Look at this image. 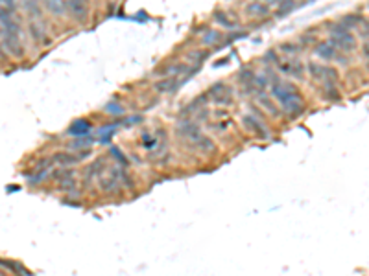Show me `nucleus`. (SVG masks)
<instances>
[{
    "label": "nucleus",
    "mask_w": 369,
    "mask_h": 276,
    "mask_svg": "<svg viewBox=\"0 0 369 276\" xmlns=\"http://www.w3.org/2000/svg\"><path fill=\"white\" fill-rule=\"evenodd\" d=\"M329 41L334 44L336 48L344 53H353L358 48V41L349 29H340V32H332L329 37Z\"/></svg>",
    "instance_id": "obj_4"
},
{
    "label": "nucleus",
    "mask_w": 369,
    "mask_h": 276,
    "mask_svg": "<svg viewBox=\"0 0 369 276\" xmlns=\"http://www.w3.org/2000/svg\"><path fill=\"white\" fill-rule=\"evenodd\" d=\"M270 94L273 100H277L281 111L286 114L288 118H299L305 112V100L301 96V90L297 85H294L292 81H279L270 85Z\"/></svg>",
    "instance_id": "obj_1"
},
{
    "label": "nucleus",
    "mask_w": 369,
    "mask_h": 276,
    "mask_svg": "<svg viewBox=\"0 0 369 276\" xmlns=\"http://www.w3.org/2000/svg\"><path fill=\"white\" fill-rule=\"evenodd\" d=\"M0 276H4V272H2V271H0Z\"/></svg>",
    "instance_id": "obj_29"
},
{
    "label": "nucleus",
    "mask_w": 369,
    "mask_h": 276,
    "mask_svg": "<svg viewBox=\"0 0 369 276\" xmlns=\"http://www.w3.org/2000/svg\"><path fill=\"white\" fill-rule=\"evenodd\" d=\"M103 112H106V114H111V116H122V114L126 112V109H124V105H120V103L111 102L103 107Z\"/></svg>",
    "instance_id": "obj_22"
},
{
    "label": "nucleus",
    "mask_w": 369,
    "mask_h": 276,
    "mask_svg": "<svg viewBox=\"0 0 369 276\" xmlns=\"http://www.w3.org/2000/svg\"><path fill=\"white\" fill-rule=\"evenodd\" d=\"M242 124H244V127H246L248 131L255 133L258 138H262V140L270 138V131H268L266 127H264L262 120H258L257 116H253V114H246V116H242Z\"/></svg>",
    "instance_id": "obj_9"
},
{
    "label": "nucleus",
    "mask_w": 369,
    "mask_h": 276,
    "mask_svg": "<svg viewBox=\"0 0 369 276\" xmlns=\"http://www.w3.org/2000/svg\"><path fill=\"white\" fill-rule=\"evenodd\" d=\"M183 78H175V76H168V78L159 79L157 83H153V88H155L159 94H174V92L179 90V87L183 85Z\"/></svg>",
    "instance_id": "obj_11"
},
{
    "label": "nucleus",
    "mask_w": 369,
    "mask_h": 276,
    "mask_svg": "<svg viewBox=\"0 0 369 276\" xmlns=\"http://www.w3.org/2000/svg\"><path fill=\"white\" fill-rule=\"evenodd\" d=\"M360 28H362V37L369 39V20H364V22L360 24Z\"/></svg>",
    "instance_id": "obj_27"
},
{
    "label": "nucleus",
    "mask_w": 369,
    "mask_h": 276,
    "mask_svg": "<svg viewBox=\"0 0 369 276\" xmlns=\"http://www.w3.org/2000/svg\"><path fill=\"white\" fill-rule=\"evenodd\" d=\"M44 11L56 15V17H65L68 13L67 2L65 0H39Z\"/></svg>",
    "instance_id": "obj_14"
},
{
    "label": "nucleus",
    "mask_w": 369,
    "mask_h": 276,
    "mask_svg": "<svg viewBox=\"0 0 369 276\" xmlns=\"http://www.w3.org/2000/svg\"><path fill=\"white\" fill-rule=\"evenodd\" d=\"M362 53H364L365 59H369V43L364 44V48H362Z\"/></svg>",
    "instance_id": "obj_28"
},
{
    "label": "nucleus",
    "mask_w": 369,
    "mask_h": 276,
    "mask_svg": "<svg viewBox=\"0 0 369 276\" xmlns=\"http://www.w3.org/2000/svg\"><path fill=\"white\" fill-rule=\"evenodd\" d=\"M52 162L54 166H59V168H72L78 162H82L78 153H70V151H58L52 155Z\"/></svg>",
    "instance_id": "obj_12"
},
{
    "label": "nucleus",
    "mask_w": 369,
    "mask_h": 276,
    "mask_svg": "<svg viewBox=\"0 0 369 276\" xmlns=\"http://www.w3.org/2000/svg\"><path fill=\"white\" fill-rule=\"evenodd\" d=\"M225 41V35L220 32V29H207L201 37V43L207 44V46H222Z\"/></svg>",
    "instance_id": "obj_16"
},
{
    "label": "nucleus",
    "mask_w": 369,
    "mask_h": 276,
    "mask_svg": "<svg viewBox=\"0 0 369 276\" xmlns=\"http://www.w3.org/2000/svg\"><path fill=\"white\" fill-rule=\"evenodd\" d=\"M213 19L216 20V22H218L220 26H224V28H229V29H234L236 28V22H234L233 19H231V17H229L227 13H225L224 10H216L213 13Z\"/></svg>",
    "instance_id": "obj_18"
},
{
    "label": "nucleus",
    "mask_w": 369,
    "mask_h": 276,
    "mask_svg": "<svg viewBox=\"0 0 369 276\" xmlns=\"http://www.w3.org/2000/svg\"><path fill=\"white\" fill-rule=\"evenodd\" d=\"M94 142H96V138H92V136H80V138H74V140L68 144V147H70V149L83 151V149H87V147H91Z\"/></svg>",
    "instance_id": "obj_19"
},
{
    "label": "nucleus",
    "mask_w": 369,
    "mask_h": 276,
    "mask_svg": "<svg viewBox=\"0 0 369 276\" xmlns=\"http://www.w3.org/2000/svg\"><path fill=\"white\" fill-rule=\"evenodd\" d=\"M175 133L181 140L187 142L190 149L199 151V153H213L216 149L214 142L210 140L209 136L203 135L201 127L192 120H179L175 126Z\"/></svg>",
    "instance_id": "obj_2"
},
{
    "label": "nucleus",
    "mask_w": 369,
    "mask_h": 276,
    "mask_svg": "<svg viewBox=\"0 0 369 276\" xmlns=\"http://www.w3.org/2000/svg\"><path fill=\"white\" fill-rule=\"evenodd\" d=\"M277 68H279L286 78L297 79V81H303L305 72H306V65L301 63L299 59H294V57H288V61H279V63H277Z\"/></svg>",
    "instance_id": "obj_5"
},
{
    "label": "nucleus",
    "mask_w": 369,
    "mask_h": 276,
    "mask_svg": "<svg viewBox=\"0 0 369 276\" xmlns=\"http://www.w3.org/2000/svg\"><path fill=\"white\" fill-rule=\"evenodd\" d=\"M20 4H22V10L30 17H34V19H41L43 17V6H41L39 0H20Z\"/></svg>",
    "instance_id": "obj_17"
},
{
    "label": "nucleus",
    "mask_w": 369,
    "mask_h": 276,
    "mask_svg": "<svg viewBox=\"0 0 369 276\" xmlns=\"http://www.w3.org/2000/svg\"><path fill=\"white\" fill-rule=\"evenodd\" d=\"M257 103H258L260 107H262V109L268 112V114H270V116L279 118V116L282 114V111H281V107H279V103L273 102L272 94H268V92L257 90Z\"/></svg>",
    "instance_id": "obj_8"
},
{
    "label": "nucleus",
    "mask_w": 369,
    "mask_h": 276,
    "mask_svg": "<svg viewBox=\"0 0 369 276\" xmlns=\"http://www.w3.org/2000/svg\"><path fill=\"white\" fill-rule=\"evenodd\" d=\"M92 131V124L87 118H80V120H74L67 129L68 136H74V138H80V136H89V133Z\"/></svg>",
    "instance_id": "obj_13"
},
{
    "label": "nucleus",
    "mask_w": 369,
    "mask_h": 276,
    "mask_svg": "<svg viewBox=\"0 0 369 276\" xmlns=\"http://www.w3.org/2000/svg\"><path fill=\"white\" fill-rule=\"evenodd\" d=\"M246 13L249 17H255V19H262V17H268L270 15V6L266 2H251V4L246 6Z\"/></svg>",
    "instance_id": "obj_15"
},
{
    "label": "nucleus",
    "mask_w": 369,
    "mask_h": 276,
    "mask_svg": "<svg viewBox=\"0 0 369 276\" xmlns=\"http://www.w3.org/2000/svg\"><path fill=\"white\" fill-rule=\"evenodd\" d=\"M30 32H32V37H34L35 41H43V37L46 35L37 22H30Z\"/></svg>",
    "instance_id": "obj_25"
},
{
    "label": "nucleus",
    "mask_w": 369,
    "mask_h": 276,
    "mask_svg": "<svg viewBox=\"0 0 369 276\" xmlns=\"http://www.w3.org/2000/svg\"><path fill=\"white\" fill-rule=\"evenodd\" d=\"M67 2V10L68 13L76 17L78 20H87L89 19V6H91V0H65Z\"/></svg>",
    "instance_id": "obj_10"
},
{
    "label": "nucleus",
    "mask_w": 369,
    "mask_h": 276,
    "mask_svg": "<svg viewBox=\"0 0 369 276\" xmlns=\"http://www.w3.org/2000/svg\"><path fill=\"white\" fill-rule=\"evenodd\" d=\"M314 53H316L320 59H323V61H341L340 50L336 48L329 39L318 43L316 46H314Z\"/></svg>",
    "instance_id": "obj_6"
},
{
    "label": "nucleus",
    "mask_w": 369,
    "mask_h": 276,
    "mask_svg": "<svg viewBox=\"0 0 369 276\" xmlns=\"http://www.w3.org/2000/svg\"><path fill=\"white\" fill-rule=\"evenodd\" d=\"M209 55H210L209 50H192V52L189 53V57L194 61L192 65H198V67H201V65H203V61L209 57Z\"/></svg>",
    "instance_id": "obj_21"
},
{
    "label": "nucleus",
    "mask_w": 369,
    "mask_h": 276,
    "mask_svg": "<svg viewBox=\"0 0 369 276\" xmlns=\"http://www.w3.org/2000/svg\"><path fill=\"white\" fill-rule=\"evenodd\" d=\"M341 24H344L345 29H351V28H360V24L364 22V17H360L356 13H351V15H345L344 19L340 20Z\"/></svg>",
    "instance_id": "obj_20"
},
{
    "label": "nucleus",
    "mask_w": 369,
    "mask_h": 276,
    "mask_svg": "<svg viewBox=\"0 0 369 276\" xmlns=\"http://www.w3.org/2000/svg\"><path fill=\"white\" fill-rule=\"evenodd\" d=\"M301 46L297 43H282L281 46H279V52H282V53H286V55H297V53L301 52Z\"/></svg>",
    "instance_id": "obj_23"
},
{
    "label": "nucleus",
    "mask_w": 369,
    "mask_h": 276,
    "mask_svg": "<svg viewBox=\"0 0 369 276\" xmlns=\"http://www.w3.org/2000/svg\"><path fill=\"white\" fill-rule=\"evenodd\" d=\"M306 70L310 74V78L314 81L321 83V85H336L338 79H340V72L334 67H330V65H321L316 63V61H310V63L306 65Z\"/></svg>",
    "instance_id": "obj_3"
},
{
    "label": "nucleus",
    "mask_w": 369,
    "mask_h": 276,
    "mask_svg": "<svg viewBox=\"0 0 369 276\" xmlns=\"http://www.w3.org/2000/svg\"><path fill=\"white\" fill-rule=\"evenodd\" d=\"M264 61H270V65H273V63H279L281 61V57H279V53H277V50H273V48H270L266 52V55H264Z\"/></svg>",
    "instance_id": "obj_26"
},
{
    "label": "nucleus",
    "mask_w": 369,
    "mask_h": 276,
    "mask_svg": "<svg viewBox=\"0 0 369 276\" xmlns=\"http://www.w3.org/2000/svg\"><path fill=\"white\" fill-rule=\"evenodd\" d=\"M210 98H213L214 103H218V105H229V103H233V94H231V88L225 85V83H216L213 85L210 88Z\"/></svg>",
    "instance_id": "obj_7"
},
{
    "label": "nucleus",
    "mask_w": 369,
    "mask_h": 276,
    "mask_svg": "<svg viewBox=\"0 0 369 276\" xmlns=\"http://www.w3.org/2000/svg\"><path fill=\"white\" fill-rule=\"evenodd\" d=\"M109 157H111V159H115V160H117V162H120V164L127 166V159H126V155H122L120 147H117V145H111V147H109Z\"/></svg>",
    "instance_id": "obj_24"
}]
</instances>
